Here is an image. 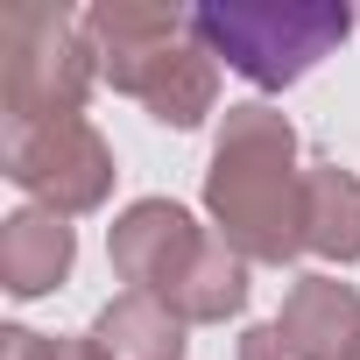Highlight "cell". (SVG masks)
<instances>
[{
  "instance_id": "obj_7",
  "label": "cell",
  "mask_w": 360,
  "mask_h": 360,
  "mask_svg": "<svg viewBox=\"0 0 360 360\" xmlns=\"http://www.w3.org/2000/svg\"><path fill=\"white\" fill-rule=\"evenodd\" d=\"M276 332L297 360H360V290L339 276H304L290 283Z\"/></svg>"
},
{
  "instance_id": "obj_1",
  "label": "cell",
  "mask_w": 360,
  "mask_h": 360,
  "mask_svg": "<svg viewBox=\"0 0 360 360\" xmlns=\"http://www.w3.org/2000/svg\"><path fill=\"white\" fill-rule=\"evenodd\" d=\"M205 212L219 226V240L240 262H297L304 255V169H297V127L262 106L240 99L219 120L212 141V169H205Z\"/></svg>"
},
{
  "instance_id": "obj_5",
  "label": "cell",
  "mask_w": 360,
  "mask_h": 360,
  "mask_svg": "<svg viewBox=\"0 0 360 360\" xmlns=\"http://www.w3.org/2000/svg\"><path fill=\"white\" fill-rule=\"evenodd\" d=\"M191 29L198 43L233 64L248 85L262 92H283L297 85L318 57H332L353 29L346 8H332V0H269V8H255V0H205V8H191Z\"/></svg>"
},
{
  "instance_id": "obj_4",
  "label": "cell",
  "mask_w": 360,
  "mask_h": 360,
  "mask_svg": "<svg viewBox=\"0 0 360 360\" xmlns=\"http://www.w3.org/2000/svg\"><path fill=\"white\" fill-rule=\"evenodd\" d=\"M99 78L85 15L22 0L0 15V106L8 127H43V120H78L85 92Z\"/></svg>"
},
{
  "instance_id": "obj_6",
  "label": "cell",
  "mask_w": 360,
  "mask_h": 360,
  "mask_svg": "<svg viewBox=\"0 0 360 360\" xmlns=\"http://www.w3.org/2000/svg\"><path fill=\"white\" fill-rule=\"evenodd\" d=\"M8 176L57 219H78V212H99L106 191H113V148L106 134L78 113V120H43V127H8V148H0Z\"/></svg>"
},
{
  "instance_id": "obj_2",
  "label": "cell",
  "mask_w": 360,
  "mask_h": 360,
  "mask_svg": "<svg viewBox=\"0 0 360 360\" xmlns=\"http://www.w3.org/2000/svg\"><path fill=\"white\" fill-rule=\"evenodd\" d=\"M85 36L99 57V78L127 99H141L162 127H198L219 106V57L198 43L191 8L162 0H92Z\"/></svg>"
},
{
  "instance_id": "obj_8",
  "label": "cell",
  "mask_w": 360,
  "mask_h": 360,
  "mask_svg": "<svg viewBox=\"0 0 360 360\" xmlns=\"http://www.w3.org/2000/svg\"><path fill=\"white\" fill-rule=\"evenodd\" d=\"M78 262V240L57 212L43 205H22L0 219V283H8V297H50Z\"/></svg>"
},
{
  "instance_id": "obj_9",
  "label": "cell",
  "mask_w": 360,
  "mask_h": 360,
  "mask_svg": "<svg viewBox=\"0 0 360 360\" xmlns=\"http://www.w3.org/2000/svg\"><path fill=\"white\" fill-rule=\"evenodd\" d=\"M304 248L325 262H360V176L339 162L304 169Z\"/></svg>"
},
{
  "instance_id": "obj_3",
  "label": "cell",
  "mask_w": 360,
  "mask_h": 360,
  "mask_svg": "<svg viewBox=\"0 0 360 360\" xmlns=\"http://www.w3.org/2000/svg\"><path fill=\"white\" fill-rule=\"evenodd\" d=\"M113 276L155 304H169L184 325H226L248 311V269L219 233H205L184 205L169 198H141L113 219L106 233Z\"/></svg>"
},
{
  "instance_id": "obj_10",
  "label": "cell",
  "mask_w": 360,
  "mask_h": 360,
  "mask_svg": "<svg viewBox=\"0 0 360 360\" xmlns=\"http://www.w3.org/2000/svg\"><path fill=\"white\" fill-rule=\"evenodd\" d=\"M92 339H99L106 360H184V318L155 297H141V290L113 297L92 318Z\"/></svg>"
},
{
  "instance_id": "obj_12",
  "label": "cell",
  "mask_w": 360,
  "mask_h": 360,
  "mask_svg": "<svg viewBox=\"0 0 360 360\" xmlns=\"http://www.w3.org/2000/svg\"><path fill=\"white\" fill-rule=\"evenodd\" d=\"M240 360H297V353L283 346L276 325H255V332H240Z\"/></svg>"
},
{
  "instance_id": "obj_11",
  "label": "cell",
  "mask_w": 360,
  "mask_h": 360,
  "mask_svg": "<svg viewBox=\"0 0 360 360\" xmlns=\"http://www.w3.org/2000/svg\"><path fill=\"white\" fill-rule=\"evenodd\" d=\"M0 360H106L99 353V339L85 332V339H50V332H29V325H8L0 332Z\"/></svg>"
}]
</instances>
